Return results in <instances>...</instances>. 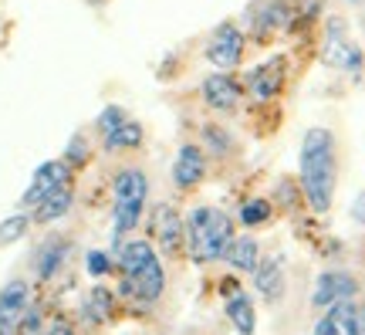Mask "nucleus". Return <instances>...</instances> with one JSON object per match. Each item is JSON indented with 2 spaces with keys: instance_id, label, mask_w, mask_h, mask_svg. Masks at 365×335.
<instances>
[{
  "instance_id": "f257e3e1",
  "label": "nucleus",
  "mask_w": 365,
  "mask_h": 335,
  "mask_svg": "<svg viewBox=\"0 0 365 335\" xmlns=\"http://www.w3.org/2000/svg\"><path fill=\"white\" fill-rule=\"evenodd\" d=\"M298 186L312 214H328L339 190V139L328 126H312L298 149Z\"/></svg>"
},
{
  "instance_id": "f03ea898",
  "label": "nucleus",
  "mask_w": 365,
  "mask_h": 335,
  "mask_svg": "<svg viewBox=\"0 0 365 335\" xmlns=\"http://www.w3.org/2000/svg\"><path fill=\"white\" fill-rule=\"evenodd\" d=\"M115 251V268L122 274L118 295L129 305L153 309L166 295V268H163V258L153 251V241H122Z\"/></svg>"
},
{
  "instance_id": "7ed1b4c3",
  "label": "nucleus",
  "mask_w": 365,
  "mask_h": 335,
  "mask_svg": "<svg viewBox=\"0 0 365 335\" xmlns=\"http://www.w3.org/2000/svg\"><path fill=\"white\" fill-rule=\"evenodd\" d=\"M237 237L234 217L210 204H196L186 214V254L193 264H213L223 261L230 241Z\"/></svg>"
},
{
  "instance_id": "20e7f679",
  "label": "nucleus",
  "mask_w": 365,
  "mask_h": 335,
  "mask_svg": "<svg viewBox=\"0 0 365 335\" xmlns=\"http://www.w3.org/2000/svg\"><path fill=\"white\" fill-rule=\"evenodd\" d=\"M149 206V176L143 166L125 163L112 176V244H122L139 224Z\"/></svg>"
},
{
  "instance_id": "39448f33",
  "label": "nucleus",
  "mask_w": 365,
  "mask_h": 335,
  "mask_svg": "<svg viewBox=\"0 0 365 335\" xmlns=\"http://www.w3.org/2000/svg\"><path fill=\"white\" fill-rule=\"evenodd\" d=\"M294 24H298L294 0H254L244 11V21H240L247 41H254V44L287 38V34H294Z\"/></svg>"
},
{
  "instance_id": "423d86ee",
  "label": "nucleus",
  "mask_w": 365,
  "mask_h": 335,
  "mask_svg": "<svg viewBox=\"0 0 365 335\" xmlns=\"http://www.w3.org/2000/svg\"><path fill=\"white\" fill-rule=\"evenodd\" d=\"M322 65L341 75L359 78L365 68V51L349 34V21L341 14H325V34H322Z\"/></svg>"
},
{
  "instance_id": "0eeeda50",
  "label": "nucleus",
  "mask_w": 365,
  "mask_h": 335,
  "mask_svg": "<svg viewBox=\"0 0 365 335\" xmlns=\"http://www.w3.org/2000/svg\"><path fill=\"white\" fill-rule=\"evenodd\" d=\"M250 41L244 34V27L237 21H220V24L210 31L207 48H203V61H207L213 71H237L247 58Z\"/></svg>"
},
{
  "instance_id": "6e6552de",
  "label": "nucleus",
  "mask_w": 365,
  "mask_h": 335,
  "mask_svg": "<svg viewBox=\"0 0 365 335\" xmlns=\"http://www.w3.org/2000/svg\"><path fill=\"white\" fill-rule=\"evenodd\" d=\"M149 234L166 261H180L186 254V217H180V210L166 200L149 210Z\"/></svg>"
},
{
  "instance_id": "1a4fd4ad",
  "label": "nucleus",
  "mask_w": 365,
  "mask_h": 335,
  "mask_svg": "<svg viewBox=\"0 0 365 335\" xmlns=\"http://www.w3.org/2000/svg\"><path fill=\"white\" fill-rule=\"evenodd\" d=\"M287 65H291L287 54H274L261 65H254L244 75V95L257 105H271L274 99H281L287 89Z\"/></svg>"
},
{
  "instance_id": "9d476101",
  "label": "nucleus",
  "mask_w": 365,
  "mask_h": 335,
  "mask_svg": "<svg viewBox=\"0 0 365 335\" xmlns=\"http://www.w3.org/2000/svg\"><path fill=\"white\" fill-rule=\"evenodd\" d=\"M200 99L210 112H220V116H234L240 102H244V81L234 78V71H210L200 81Z\"/></svg>"
},
{
  "instance_id": "9b49d317",
  "label": "nucleus",
  "mask_w": 365,
  "mask_h": 335,
  "mask_svg": "<svg viewBox=\"0 0 365 335\" xmlns=\"http://www.w3.org/2000/svg\"><path fill=\"white\" fill-rule=\"evenodd\" d=\"M210 173V156L200 142H180V149L173 156V166H170V176H173V186L180 194H190L196 190L200 183L207 180Z\"/></svg>"
},
{
  "instance_id": "f8f14e48",
  "label": "nucleus",
  "mask_w": 365,
  "mask_h": 335,
  "mask_svg": "<svg viewBox=\"0 0 365 335\" xmlns=\"http://www.w3.org/2000/svg\"><path fill=\"white\" fill-rule=\"evenodd\" d=\"M68 180H75V173L68 169L65 159H48V163H41V166L34 169L31 183H27V190L21 194V210H34L51 190H58V186Z\"/></svg>"
},
{
  "instance_id": "ddd939ff",
  "label": "nucleus",
  "mask_w": 365,
  "mask_h": 335,
  "mask_svg": "<svg viewBox=\"0 0 365 335\" xmlns=\"http://www.w3.org/2000/svg\"><path fill=\"white\" fill-rule=\"evenodd\" d=\"M355 295H359V281L349 271H322L312 288V309L325 311L339 301H355Z\"/></svg>"
},
{
  "instance_id": "4468645a",
  "label": "nucleus",
  "mask_w": 365,
  "mask_h": 335,
  "mask_svg": "<svg viewBox=\"0 0 365 335\" xmlns=\"http://www.w3.org/2000/svg\"><path fill=\"white\" fill-rule=\"evenodd\" d=\"M254 274V291L267 301V305H281L287 288V261L284 254H267V258L257 261V268L250 271Z\"/></svg>"
},
{
  "instance_id": "2eb2a0df",
  "label": "nucleus",
  "mask_w": 365,
  "mask_h": 335,
  "mask_svg": "<svg viewBox=\"0 0 365 335\" xmlns=\"http://www.w3.org/2000/svg\"><path fill=\"white\" fill-rule=\"evenodd\" d=\"M68 251H71V241H68V237H61V234H48V237H44V241L38 244L34 258H31L34 278H38L41 284L54 281V278L61 274V268H65Z\"/></svg>"
},
{
  "instance_id": "dca6fc26",
  "label": "nucleus",
  "mask_w": 365,
  "mask_h": 335,
  "mask_svg": "<svg viewBox=\"0 0 365 335\" xmlns=\"http://www.w3.org/2000/svg\"><path fill=\"white\" fill-rule=\"evenodd\" d=\"M314 335H362V311L355 301H339L325 309V315L314 322Z\"/></svg>"
},
{
  "instance_id": "f3484780",
  "label": "nucleus",
  "mask_w": 365,
  "mask_h": 335,
  "mask_svg": "<svg viewBox=\"0 0 365 335\" xmlns=\"http://www.w3.org/2000/svg\"><path fill=\"white\" fill-rule=\"evenodd\" d=\"M200 146L207 149L210 159H220V163H227V159H234L240 153V142H237L234 129L223 126V122H213V119L200 122Z\"/></svg>"
},
{
  "instance_id": "a211bd4d",
  "label": "nucleus",
  "mask_w": 365,
  "mask_h": 335,
  "mask_svg": "<svg viewBox=\"0 0 365 335\" xmlns=\"http://www.w3.org/2000/svg\"><path fill=\"white\" fill-rule=\"evenodd\" d=\"M71 206H75V180L61 183L58 190H51V194L44 196V200L31 210V224L48 227V224H54V220L68 217V214H71Z\"/></svg>"
},
{
  "instance_id": "6ab92c4d",
  "label": "nucleus",
  "mask_w": 365,
  "mask_h": 335,
  "mask_svg": "<svg viewBox=\"0 0 365 335\" xmlns=\"http://www.w3.org/2000/svg\"><path fill=\"white\" fill-rule=\"evenodd\" d=\"M143 146H145V126L135 122V119H125L115 132L102 136L98 149L105 156H129V153H143Z\"/></svg>"
},
{
  "instance_id": "aec40b11",
  "label": "nucleus",
  "mask_w": 365,
  "mask_h": 335,
  "mask_svg": "<svg viewBox=\"0 0 365 335\" xmlns=\"http://www.w3.org/2000/svg\"><path fill=\"white\" fill-rule=\"evenodd\" d=\"M115 295L105 288V284H95L88 295H85V305H81V315L88 319V325H108L115 319Z\"/></svg>"
},
{
  "instance_id": "412c9836",
  "label": "nucleus",
  "mask_w": 365,
  "mask_h": 335,
  "mask_svg": "<svg viewBox=\"0 0 365 335\" xmlns=\"http://www.w3.org/2000/svg\"><path fill=\"white\" fill-rule=\"evenodd\" d=\"M223 311H227V319H230V325H234V332H240V335H254V332H257V309H254L250 295H244V291L230 295Z\"/></svg>"
},
{
  "instance_id": "4be33fe9",
  "label": "nucleus",
  "mask_w": 365,
  "mask_h": 335,
  "mask_svg": "<svg viewBox=\"0 0 365 335\" xmlns=\"http://www.w3.org/2000/svg\"><path fill=\"white\" fill-rule=\"evenodd\" d=\"M223 261H227L234 271H254V268H257V261H261V244H257L250 234H240V237H234V241H230V247H227Z\"/></svg>"
},
{
  "instance_id": "5701e85b",
  "label": "nucleus",
  "mask_w": 365,
  "mask_h": 335,
  "mask_svg": "<svg viewBox=\"0 0 365 335\" xmlns=\"http://www.w3.org/2000/svg\"><path fill=\"white\" fill-rule=\"evenodd\" d=\"M274 220V204L271 196H247L240 210H237V224L247 227V231H257V227H267Z\"/></svg>"
},
{
  "instance_id": "b1692460",
  "label": "nucleus",
  "mask_w": 365,
  "mask_h": 335,
  "mask_svg": "<svg viewBox=\"0 0 365 335\" xmlns=\"http://www.w3.org/2000/svg\"><path fill=\"white\" fill-rule=\"evenodd\" d=\"M271 204L281 206V210H294L298 204H304L298 176H277V180H274V190H271Z\"/></svg>"
},
{
  "instance_id": "393cba45",
  "label": "nucleus",
  "mask_w": 365,
  "mask_h": 335,
  "mask_svg": "<svg viewBox=\"0 0 365 335\" xmlns=\"http://www.w3.org/2000/svg\"><path fill=\"white\" fill-rule=\"evenodd\" d=\"M325 7H328V0H294V11H298L294 34L298 31H312L314 21H325Z\"/></svg>"
},
{
  "instance_id": "a878e982",
  "label": "nucleus",
  "mask_w": 365,
  "mask_h": 335,
  "mask_svg": "<svg viewBox=\"0 0 365 335\" xmlns=\"http://www.w3.org/2000/svg\"><path fill=\"white\" fill-rule=\"evenodd\" d=\"M68 163V169L71 173H78V169H85L91 163V142L85 139V132H78V136H71V142H68L65 156H61Z\"/></svg>"
},
{
  "instance_id": "bb28decb",
  "label": "nucleus",
  "mask_w": 365,
  "mask_h": 335,
  "mask_svg": "<svg viewBox=\"0 0 365 335\" xmlns=\"http://www.w3.org/2000/svg\"><path fill=\"white\" fill-rule=\"evenodd\" d=\"M27 231H31V214H27V210H21V214H14V217H7V220H0V247L17 244Z\"/></svg>"
},
{
  "instance_id": "cd10ccee",
  "label": "nucleus",
  "mask_w": 365,
  "mask_h": 335,
  "mask_svg": "<svg viewBox=\"0 0 365 335\" xmlns=\"http://www.w3.org/2000/svg\"><path fill=\"white\" fill-rule=\"evenodd\" d=\"M125 119H129V112H125L122 105H105L102 112H98V119H95V132H98V139L108 136V132H115Z\"/></svg>"
},
{
  "instance_id": "c85d7f7f",
  "label": "nucleus",
  "mask_w": 365,
  "mask_h": 335,
  "mask_svg": "<svg viewBox=\"0 0 365 335\" xmlns=\"http://www.w3.org/2000/svg\"><path fill=\"white\" fill-rule=\"evenodd\" d=\"M85 268H88L91 278H108L112 268H115V261H112L108 251H88V254H85Z\"/></svg>"
},
{
  "instance_id": "c756f323",
  "label": "nucleus",
  "mask_w": 365,
  "mask_h": 335,
  "mask_svg": "<svg viewBox=\"0 0 365 335\" xmlns=\"http://www.w3.org/2000/svg\"><path fill=\"white\" fill-rule=\"evenodd\" d=\"M44 315H41V305H31V309L21 315V322H17V335H44Z\"/></svg>"
},
{
  "instance_id": "7c9ffc66",
  "label": "nucleus",
  "mask_w": 365,
  "mask_h": 335,
  "mask_svg": "<svg viewBox=\"0 0 365 335\" xmlns=\"http://www.w3.org/2000/svg\"><path fill=\"white\" fill-rule=\"evenodd\" d=\"M44 335H75V325L68 322L65 315H58V319H54V322L44 329Z\"/></svg>"
},
{
  "instance_id": "2f4dec72",
  "label": "nucleus",
  "mask_w": 365,
  "mask_h": 335,
  "mask_svg": "<svg viewBox=\"0 0 365 335\" xmlns=\"http://www.w3.org/2000/svg\"><path fill=\"white\" fill-rule=\"evenodd\" d=\"M349 214H352V220L359 224V227H365V190L352 200V206H349Z\"/></svg>"
},
{
  "instance_id": "473e14b6",
  "label": "nucleus",
  "mask_w": 365,
  "mask_h": 335,
  "mask_svg": "<svg viewBox=\"0 0 365 335\" xmlns=\"http://www.w3.org/2000/svg\"><path fill=\"white\" fill-rule=\"evenodd\" d=\"M359 311H362V335H365V305H359Z\"/></svg>"
},
{
  "instance_id": "72a5a7b5",
  "label": "nucleus",
  "mask_w": 365,
  "mask_h": 335,
  "mask_svg": "<svg viewBox=\"0 0 365 335\" xmlns=\"http://www.w3.org/2000/svg\"><path fill=\"white\" fill-rule=\"evenodd\" d=\"M349 4H365V0H349Z\"/></svg>"
}]
</instances>
